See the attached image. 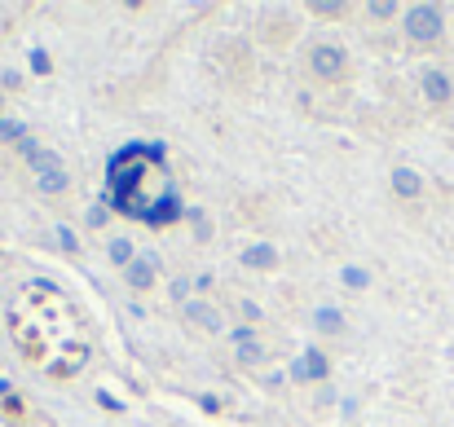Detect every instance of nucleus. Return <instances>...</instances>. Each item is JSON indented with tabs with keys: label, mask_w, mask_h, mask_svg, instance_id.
<instances>
[{
	"label": "nucleus",
	"mask_w": 454,
	"mask_h": 427,
	"mask_svg": "<svg viewBox=\"0 0 454 427\" xmlns=\"http://www.w3.org/2000/svg\"><path fill=\"white\" fill-rule=\"evenodd\" d=\"M9 330H13L18 353L53 379H71L89 361V339H84L67 295L44 283L18 291V299L9 308Z\"/></svg>",
	"instance_id": "f257e3e1"
}]
</instances>
